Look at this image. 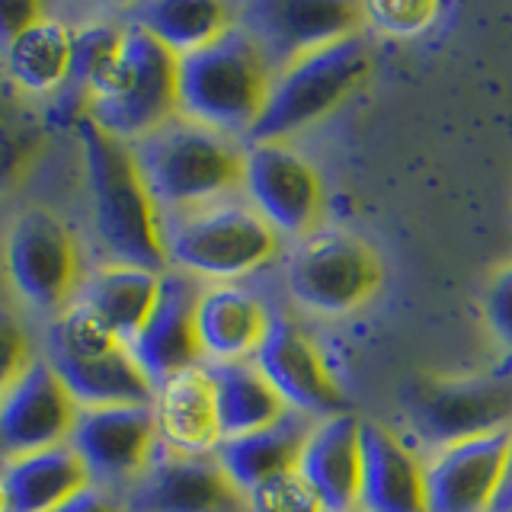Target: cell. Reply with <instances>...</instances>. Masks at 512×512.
Returning <instances> with one entry per match:
<instances>
[{"label":"cell","instance_id":"ffe728a7","mask_svg":"<svg viewBox=\"0 0 512 512\" xmlns=\"http://www.w3.org/2000/svg\"><path fill=\"white\" fill-rule=\"evenodd\" d=\"M272 324V308L244 285H202L196 340L202 365L253 362Z\"/></svg>","mask_w":512,"mask_h":512},{"label":"cell","instance_id":"9a60e30c","mask_svg":"<svg viewBox=\"0 0 512 512\" xmlns=\"http://www.w3.org/2000/svg\"><path fill=\"white\" fill-rule=\"evenodd\" d=\"M77 416V400L45 356H36L0 400V458L7 464L32 452L68 445Z\"/></svg>","mask_w":512,"mask_h":512},{"label":"cell","instance_id":"7a4b0ae2","mask_svg":"<svg viewBox=\"0 0 512 512\" xmlns=\"http://www.w3.org/2000/svg\"><path fill=\"white\" fill-rule=\"evenodd\" d=\"M160 218L234 199L244 189V141L183 116L128 144Z\"/></svg>","mask_w":512,"mask_h":512},{"label":"cell","instance_id":"d4e9b609","mask_svg":"<svg viewBox=\"0 0 512 512\" xmlns=\"http://www.w3.org/2000/svg\"><path fill=\"white\" fill-rule=\"evenodd\" d=\"M314 420L301 413H288L276 426L250 432L240 439H224L215 448V461L221 471L231 477V484L250 496L256 487H263L266 480L288 474L298 468L304 439H308Z\"/></svg>","mask_w":512,"mask_h":512},{"label":"cell","instance_id":"74e56055","mask_svg":"<svg viewBox=\"0 0 512 512\" xmlns=\"http://www.w3.org/2000/svg\"><path fill=\"white\" fill-rule=\"evenodd\" d=\"M0 512H7V496H4V484H0Z\"/></svg>","mask_w":512,"mask_h":512},{"label":"cell","instance_id":"2e32d148","mask_svg":"<svg viewBox=\"0 0 512 512\" xmlns=\"http://www.w3.org/2000/svg\"><path fill=\"white\" fill-rule=\"evenodd\" d=\"M125 512H250V500L221 471L215 455L160 448L154 464L122 496Z\"/></svg>","mask_w":512,"mask_h":512},{"label":"cell","instance_id":"4316f807","mask_svg":"<svg viewBox=\"0 0 512 512\" xmlns=\"http://www.w3.org/2000/svg\"><path fill=\"white\" fill-rule=\"evenodd\" d=\"M128 23L151 32L176 58H186L234 29L237 7L221 0H151V4L132 7Z\"/></svg>","mask_w":512,"mask_h":512},{"label":"cell","instance_id":"7402d4cb","mask_svg":"<svg viewBox=\"0 0 512 512\" xmlns=\"http://www.w3.org/2000/svg\"><path fill=\"white\" fill-rule=\"evenodd\" d=\"M151 413L157 423L160 448L176 455H215L221 445L215 388L205 365L164 378L154 388Z\"/></svg>","mask_w":512,"mask_h":512},{"label":"cell","instance_id":"52a82bcc","mask_svg":"<svg viewBox=\"0 0 512 512\" xmlns=\"http://www.w3.org/2000/svg\"><path fill=\"white\" fill-rule=\"evenodd\" d=\"M372 74V52L362 36L333 42L272 74L263 116L253 125L250 141H288L304 128L327 119L356 93Z\"/></svg>","mask_w":512,"mask_h":512},{"label":"cell","instance_id":"5bb4252c","mask_svg":"<svg viewBox=\"0 0 512 512\" xmlns=\"http://www.w3.org/2000/svg\"><path fill=\"white\" fill-rule=\"evenodd\" d=\"M253 362L292 413L317 423L349 410V397L343 384L336 381L324 349L292 314L272 311L269 333Z\"/></svg>","mask_w":512,"mask_h":512},{"label":"cell","instance_id":"e0dca14e","mask_svg":"<svg viewBox=\"0 0 512 512\" xmlns=\"http://www.w3.org/2000/svg\"><path fill=\"white\" fill-rule=\"evenodd\" d=\"M509 432L464 439L426 458V512H493L506 474Z\"/></svg>","mask_w":512,"mask_h":512},{"label":"cell","instance_id":"8d00e7d4","mask_svg":"<svg viewBox=\"0 0 512 512\" xmlns=\"http://www.w3.org/2000/svg\"><path fill=\"white\" fill-rule=\"evenodd\" d=\"M493 512H512V432H509V452H506V474H503V487L496 496Z\"/></svg>","mask_w":512,"mask_h":512},{"label":"cell","instance_id":"6da1fadb","mask_svg":"<svg viewBox=\"0 0 512 512\" xmlns=\"http://www.w3.org/2000/svg\"><path fill=\"white\" fill-rule=\"evenodd\" d=\"M74 135L80 157H84L93 231L109 263L164 272V218L135 164L132 148L103 132L87 116L74 125Z\"/></svg>","mask_w":512,"mask_h":512},{"label":"cell","instance_id":"e575fe53","mask_svg":"<svg viewBox=\"0 0 512 512\" xmlns=\"http://www.w3.org/2000/svg\"><path fill=\"white\" fill-rule=\"evenodd\" d=\"M45 16V7L36 0H0V58L10 52V45L23 36L29 26H36Z\"/></svg>","mask_w":512,"mask_h":512},{"label":"cell","instance_id":"d6986e66","mask_svg":"<svg viewBox=\"0 0 512 512\" xmlns=\"http://www.w3.org/2000/svg\"><path fill=\"white\" fill-rule=\"evenodd\" d=\"M298 474L324 512H359L362 420L352 410L317 420L304 439Z\"/></svg>","mask_w":512,"mask_h":512},{"label":"cell","instance_id":"cb8c5ba5","mask_svg":"<svg viewBox=\"0 0 512 512\" xmlns=\"http://www.w3.org/2000/svg\"><path fill=\"white\" fill-rule=\"evenodd\" d=\"M164 272L128 266V263H103L100 269L87 272V282L80 288V304L96 314V320L122 340L128 349L138 340V333L148 320L157 288Z\"/></svg>","mask_w":512,"mask_h":512},{"label":"cell","instance_id":"277c9868","mask_svg":"<svg viewBox=\"0 0 512 512\" xmlns=\"http://www.w3.org/2000/svg\"><path fill=\"white\" fill-rule=\"evenodd\" d=\"M84 116L132 144L180 116V58L135 23L122 26L119 48L96 74Z\"/></svg>","mask_w":512,"mask_h":512},{"label":"cell","instance_id":"5b68a950","mask_svg":"<svg viewBox=\"0 0 512 512\" xmlns=\"http://www.w3.org/2000/svg\"><path fill=\"white\" fill-rule=\"evenodd\" d=\"M272 87V68L234 23L212 45L180 58V116L234 141H247Z\"/></svg>","mask_w":512,"mask_h":512},{"label":"cell","instance_id":"4fadbf2b","mask_svg":"<svg viewBox=\"0 0 512 512\" xmlns=\"http://www.w3.org/2000/svg\"><path fill=\"white\" fill-rule=\"evenodd\" d=\"M68 445L84 461L90 484L122 500L154 464L160 436L151 407H100L80 410Z\"/></svg>","mask_w":512,"mask_h":512},{"label":"cell","instance_id":"f1b7e54d","mask_svg":"<svg viewBox=\"0 0 512 512\" xmlns=\"http://www.w3.org/2000/svg\"><path fill=\"white\" fill-rule=\"evenodd\" d=\"M119 39H122V26H112V23H87V26L74 29L71 68H68V77H64L61 90L52 96L58 125L74 128L80 119H84L93 80L100 74L103 64L112 58V52L119 48Z\"/></svg>","mask_w":512,"mask_h":512},{"label":"cell","instance_id":"d6a6232c","mask_svg":"<svg viewBox=\"0 0 512 512\" xmlns=\"http://www.w3.org/2000/svg\"><path fill=\"white\" fill-rule=\"evenodd\" d=\"M32 359H36V352H32L23 320L13 311L0 308V400L13 388V381L26 372Z\"/></svg>","mask_w":512,"mask_h":512},{"label":"cell","instance_id":"44dd1931","mask_svg":"<svg viewBox=\"0 0 512 512\" xmlns=\"http://www.w3.org/2000/svg\"><path fill=\"white\" fill-rule=\"evenodd\" d=\"M359 512H426V461L381 423H362Z\"/></svg>","mask_w":512,"mask_h":512},{"label":"cell","instance_id":"ba28073f","mask_svg":"<svg viewBox=\"0 0 512 512\" xmlns=\"http://www.w3.org/2000/svg\"><path fill=\"white\" fill-rule=\"evenodd\" d=\"M384 285L381 253L346 228H317L285 256V292L295 308L346 317L365 308Z\"/></svg>","mask_w":512,"mask_h":512},{"label":"cell","instance_id":"484cf974","mask_svg":"<svg viewBox=\"0 0 512 512\" xmlns=\"http://www.w3.org/2000/svg\"><path fill=\"white\" fill-rule=\"evenodd\" d=\"M215 388V413L218 432L224 439H240L285 420L288 410L279 391L266 381L256 362H231V365H205Z\"/></svg>","mask_w":512,"mask_h":512},{"label":"cell","instance_id":"3957f363","mask_svg":"<svg viewBox=\"0 0 512 512\" xmlns=\"http://www.w3.org/2000/svg\"><path fill=\"white\" fill-rule=\"evenodd\" d=\"M282 244L244 196L164 215L167 269L202 285H240L276 263Z\"/></svg>","mask_w":512,"mask_h":512},{"label":"cell","instance_id":"1f68e13d","mask_svg":"<svg viewBox=\"0 0 512 512\" xmlns=\"http://www.w3.org/2000/svg\"><path fill=\"white\" fill-rule=\"evenodd\" d=\"M247 500H250V512H324L314 490L304 484V477L298 474V468L266 480V484L256 487Z\"/></svg>","mask_w":512,"mask_h":512},{"label":"cell","instance_id":"8992f818","mask_svg":"<svg viewBox=\"0 0 512 512\" xmlns=\"http://www.w3.org/2000/svg\"><path fill=\"white\" fill-rule=\"evenodd\" d=\"M45 362L55 368L80 410L151 407L154 400V381L144 375L135 352L80 301L48 324Z\"/></svg>","mask_w":512,"mask_h":512},{"label":"cell","instance_id":"83f0119b","mask_svg":"<svg viewBox=\"0 0 512 512\" xmlns=\"http://www.w3.org/2000/svg\"><path fill=\"white\" fill-rule=\"evenodd\" d=\"M74 52V26L55 16H42L36 26H29L20 39L10 45V52L0 58L16 93L23 96H55L68 77Z\"/></svg>","mask_w":512,"mask_h":512},{"label":"cell","instance_id":"d590c367","mask_svg":"<svg viewBox=\"0 0 512 512\" xmlns=\"http://www.w3.org/2000/svg\"><path fill=\"white\" fill-rule=\"evenodd\" d=\"M58 512H125V509L119 496H112L109 490L87 487V490H80L74 500L64 503Z\"/></svg>","mask_w":512,"mask_h":512},{"label":"cell","instance_id":"ac0fdd59","mask_svg":"<svg viewBox=\"0 0 512 512\" xmlns=\"http://www.w3.org/2000/svg\"><path fill=\"white\" fill-rule=\"evenodd\" d=\"M202 282L183 276L176 269H164L157 288V301L144 320L132 352L144 375L154 381V388L164 378L186 372L192 365H202V352L196 340V301Z\"/></svg>","mask_w":512,"mask_h":512},{"label":"cell","instance_id":"836d02e7","mask_svg":"<svg viewBox=\"0 0 512 512\" xmlns=\"http://www.w3.org/2000/svg\"><path fill=\"white\" fill-rule=\"evenodd\" d=\"M484 317L496 340L512 349V263L490 276L484 292Z\"/></svg>","mask_w":512,"mask_h":512},{"label":"cell","instance_id":"f546056e","mask_svg":"<svg viewBox=\"0 0 512 512\" xmlns=\"http://www.w3.org/2000/svg\"><path fill=\"white\" fill-rule=\"evenodd\" d=\"M48 144V122L23 93L0 90V196L20 186Z\"/></svg>","mask_w":512,"mask_h":512},{"label":"cell","instance_id":"7c38bea8","mask_svg":"<svg viewBox=\"0 0 512 512\" xmlns=\"http://www.w3.org/2000/svg\"><path fill=\"white\" fill-rule=\"evenodd\" d=\"M237 26L256 42L272 74L333 42L359 36L362 7L346 0H253L237 7Z\"/></svg>","mask_w":512,"mask_h":512},{"label":"cell","instance_id":"4dcf8cb0","mask_svg":"<svg viewBox=\"0 0 512 512\" xmlns=\"http://www.w3.org/2000/svg\"><path fill=\"white\" fill-rule=\"evenodd\" d=\"M442 13L432 0H375L362 4V23L388 36H420Z\"/></svg>","mask_w":512,"mask_h":512},{"label":"cell","instance_id":"9c48e42d","mask_svg":"<svg viewBox=\"0 0 512 512\" xmlns=\"http://www.w3.org/2000/svg\"><path fill=\"white\" fill-rule=\"evenodd\" d=\"M7 276L26 308L58 317L80 298L87 263L74 231L48 208H26L7 234Z\"/></svg>","mask_w":512,"mask_h":512},{"label":"cell","instance_id":"8fae6325","mask_svg":"<svg viewBox=\"0 0 512 512\" xmlns=\"http://www.w3.org/2000/svg\"><path fill=\"white\" fill-rule=\"evenodd\" d=\"M253 212L282 240H301L324 228V180L288 141L244 144V189Z\"/></svg>","mask_w":512,"mask_h":512},{"label":"cell","instance_id":"603a6c76","mask_svg":"<svg viewBox=\"0 0 512 512\" xmlns=\"http://www.w3.org/2000/svg\"><path fill=\"white\" fill-rule=\"evenodd\" d=\"M7 512H58L80 490L93 487L84 461L71 445L13 458L0 471Z\"/></svg>","mask_w":512,"mask_h":512},{"label":"cell","instance_id":"30bf717a","mask_svg":"<svg viewBox=\"0 0 512 512\" xmlns=\"http://www.w3.org/2000/svg\"><path fill=\"white\" fill-rule=\"evenodd\" d=\"M407 420L429 452L512 429V378H426L404 394Z\"/></svg>","mask_w":512,"mask_h":512}]
</instances>
